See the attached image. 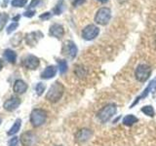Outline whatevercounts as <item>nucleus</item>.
I'll return each instance as SVG.
<instances>
[{"mask_svg":"<svg viewBox=\"0 0 156 146\" xmlns=\"http://www.w3.org/2000/svg\"><path fill=\"white\" fill-rule=\"evenodd\" d=\"M63 94H65V86L61 82L57 81L53 83L51 87L49 88L45 99L51 103H56L62 99Z\"/></svg>","mask_w":156,"mask_h":146,"instance_id":"1","label":"nucleus"},{"mask_svg":"<svg viewBox=\"0 0 156 146\" xmlns=\"http://www.w3.org/2000/svg\"><path fill=\"white\" fill-rule=\"evenodd\" d=\"M47 117L48 114L46 110H44L42 108H35L31 111L30 116H29V121H30V124L32 127L39 128V127L45 124Z\"/></svg>","mask_w":156,"mask_h":146,"instance_id":"2","label":"nucleus"},{"mask_svg":"<svg viewBox=\"0 0 156 146\" xmlns=\"http://www.w3.org/2000/svg\"><path fill=\"white\" fill-rule=\"evenodd\" d=\"M116 112H117L116 105L113 103H109L104 106L101 109H100V111L97 114V117L101 123H106V122H108L116 114Z\"/></svg>","mask_w":156,"mask_h":146,"instance_id":"3","label":"nucleus"},{"mask_svg":"<svg viewBox=\"0 0 156 146\" xmlns=\"http://www.w3.org/2000/svg\"><path fill=\"white\" fill-rule=\"evenodd\" d=\"M151 75V67L148 64L145 63H141L138 65L135 70V77L136 79L140 83L146 82Z\"/></svg>","mask_w":156,"mask_h":146,"instance_id":"4","label":"nucleus"},{"mask_svg":"<svg viewBox=\"0 0 156 146\" xmlns=\"http://www.w3.org/2000/svg\"><path fill=\"white\" fill-rule=\"evenodd\" d=\"M111 19V10L109 8L102 7L98 10V12L95 16V22L96 23L100 26H106L110 22Z\"/></svg>","mask_w":156,"mask_h":146,"instance_id":"5","label":"nucleus"},{"mask_svg":"<svg viewBox=\"0 0 156 146\" xmlns=\"http://www.w3.org/2000/svg\"><path fill=\"white\" fill-rule=\"evenodd\" d=\"M62 53L63 56L67 57L68 58H71L73 60L76 56H77V53H78V49L77 46L75 45L74 42L72 41H66L63 43V46L62 49Z\"/></svg>","mask_w":156,"mask_h":146,"instance_id":"6","label":"nucleus"},{"mask_svg":"<svg viewBox=\"0 0 156 146\" xmlns=\"http://www.w3.org/2000/svg\"><path fill=\"white\" fill-rule=\"evenodd\" d=\"M100 34V28L96 26L95 24H88L82 30V37L87 41L94 40Z\"/></svg>","mask_w":156,"mask_h":146,"instance_id":"7","label":"nucleus"},{"mask_svg":"<svg viewBox=\"0 0 156 146\" xmlns=\"http://www.w3.org/2000/svg\"><path fill=\"white\" fill-rule=\"evenodd\" d=\"M22 64L29 70H35L40 65V61L39 58L33 55H27L23 58Z\"/></svg>","mask_w":156,"mask_h":146,"instance_id":"8","label":"nucleus"},{"mask_svg":"<svg viewBox=\"0 0 156 146\" xmlns=\"http://www.w3.org/2000/svg\"><path fill=\"white\" fill-rule=\"evenodd\" d=\"M93 136V130L87 128L80 129L76 131V134L74 135L76 142L78 143H84L86 141H88L90 138H92Z\"/></svg>","mask_w":156,"mask_h":146,"instance_id":"9","label":"nucleus"},{"mask_svg":"<svg viewBox=\"0 0 156 146\" xmlns=\"http://www.w3.org/2000/svg\"><path fill=\"white\" fill-rule=\"evenodd\" d=\"M20 139H21V142L23 146H34L37 142V135L33 131L28 130L23 133Z\"/></svg>","mask_w":156,"mask_h":146,"instance_id":"10","label":"nucleus"},{"mask_svg":"<svg viewBox=\"0 0 156 146\" xmlns=\"http://www.w3.org/2000/svg\"><path fill=\"white\" fill-rule=\"evenodd\" d=\"M20 105H21V99H20L19 97H17V96L10 97L9 99H7L3 103L4 109L6 111H9V112L15 111Z\"/></svg>","mask_w":156,"mask_h":146,"instance_id":"11","label":"nucleus"},{"mask_svg":"<svg viewBox=\"0 0 156 146\" xmlns=\"http://www.w3.org/2000/svg\"><path fill=\"white\" fill-rule=\"evenodd\" d=\"M43 37V34L40 31H33L30 33H27L26 37H24V40L28 46H34L36 45L37 42L39 41V39Z\"/></svg>","mask_w":156,"mask_h":146,"instance_id":"12","label":"nucleus"},{"mask_svg":"<svg viewBox=\"0 0 156 146\" xmlns=\"http://www.w3.org/2000/svg\"><path fill=\"white\" fill-rule=\"evenodd\" d=\"M49 34L53 37L61 39L63 36V34H65V29H63V26L60 23H53L50 26V29H49Z\"/></svg>","mask_w":156,"mask_h":146,"instance_id":"13","label":"nucleus"},{"mask_svg":"<svg viewBox=\"0 0 156 146\" xmlns=\"http://www.w3.org/2000/svg\"><path fill=\"white\" fill-rule=\"evenodd\" d=\"M57 71H58V67L55 65H49L47 66L45 69H44L41 73L40 77L42 79H45V80H49V79H52L56 76L57 74Z\"/></svg>","mask_w":156,"mask_h":146,"instance_id":"14","label":"nucleus"},{"mask_svg":"<svg viewBox=\"0 0 156 146\" xmlns=\"http://www.w3.org/2000/svg\"><path fill=\"white\" fill-rule=\"evenodd\" d=\"M13 90L15 92V94H18V95H23L24 92H27V84L24 81L19 79L16 80L14 83V86H13Z\"/></svg>","mask_w":156,"mask_h":146,"instance_id":"15","label":"nucleus"},{"mask_svg":"<svg viewBox=\"0 0 156 146\" xmlns=\"http://www.w3.org/2000/svg\"><path fill=\"white\" fill-rule=\"evenodd\" d=\"M3 57H4L5 60H6L10 63L16 62L17 54H16V52H14L13 50H11V49H7V50H5L4 54H3Z\"/></svg>","mask_w":156,"mask_h":146,"instance_id":"16","label":"nucleus"},{"mask_svg":"<svg viewBox=\"0 0 156 146\" xmlns=\"http://www.w3.org/2000/svg\"><path fill=\"white\" fill-rule=\"evenodd\" d=\"M139 119L136 118V117L133 114H129L125 116L123 118V121H122V123H123L124 126H127V127H132L133 125H135L136 123H138Z\"/></svg>","mask_w":156,"mask_h":146,"instance_id":"17","label":"nucleus"},{"mask_svg":"<svg viewBox=\"0 0 156 146\" xmlns=\"http://www.w3.org/2000/svg\"><path fill=\"white\" fill-rule=\"evenodd\" d=\"M21 126H22V120L17 119L14 122V124L11 128H10V130L7 131V134L8 135H15L20 130V129H21Z\"/></svg>","mask_w":156,"mask_h":146,"instance_id":"18","label":"nucleus"},{"mask_svg":"<svg viewBox=\"0 0 156 146\" xmlns=\"http://www.w3.org/2000/svg\"><path fill=\"white\" fill-rule=\"evenodd\" d=\"M140 111L147 117H151V118H153V117L155 116V110L153 108V106H151V105L143 106V107H141Z\"/></svg>","mask_w":156,"mask_h":146,"instance_id":"19","label":"nucleus"},{"mask_svg":"<svg viewBox=\"0 0 156 146\" xmlns=\"http://www.w3.org/2000/svg\"><path fill=\"white\" fill-rule=\"evenodd\" d=\"M74 73L78 78H85L87 75V69H86V67H84L83 65H76L74 69Z\"/></svg>","mask_w":156,"mask_h":146,"instance_id":"20","label":"nucleus"},{"mask_svg":"<svg viewBox=\"0 0 156 146\" xmlns=\"http://www.w3.org/2000/svg\"><path fill=\"white\" fill-rule=\"evenodd\" d=\"M58 69H60V73L61 74H65V73L67 71V62L65 60H58Z\"/></svg>","mask_w":156,"mask_h":146,"instance_id":"21","label":"nucleus"},{"mask_svg":"<svg viewBox=\"0 0 156 146\" xmlns=\"http://www.w3.org/2000/svg\"><path fill=\"white\" fill-rule=\"evenodd\" d=\"M45 90H46V85L44 84V83H42V82H39L38 84L36 85V87H35L36 95L39 96L43 95V92H45Z\"/></svg>","mask_w":156,"mask_h":146,"instance_id":"22","label":"nucleus"},{"mask_svg":"<svg viewBox=\"0 0 156 146\" xmlns=\"http://www.w3.org/2000/svg\"><path fill=\"white\" fill-rule=\"evenodd\" d=\"M9 19V15L6 13H1L0 14V30L4 27V26L6 24V23Z\"/></svg>","mask_w":156,"mask_h":146,"instance_id":"23","label":"nucleus"},{"mask_svg":"<svg viewBox=\"0 0 156 146\" xmlns=\"http://www.w3.org/2000/svg\"><path fill=\"white\" fill-rule=\"evenodd\" d=\"M27 3V0H12V2H11L13 7H19V8L24 7Z\"/></svg>","mask_w":156,"mask_h":146,"instance_id":"24","label":"nucleus"},{"mask_svg":"<svg viewBox=\"0 0 156 146\" xmlns=\"http://www.w3.org/2000/svg\"><path fill=\"white\" fill-rule=\"evenodd\" d=\"M18 26H19V23H18L17 22H14V23H12L11 24H9L8 27H7V29H6L7 34H11L13 31L16 30V28H17Z\"/></svg>","mask_w":156,"mask_h":146,"instance_id":"25","label":"nucleus"},{"mask_svg":"<svg viewBox=\"0 0 156 146\" xmlns=\"http://www.w3.org/2000/svg\"><path fill=\"white\" fill-rule=\"evenodd\" d=\"M62 11H63V4L62 3H58L57 6L54 8V13H55V15H61Z\"/></svg>","mask_w":156,"mask_h":146,"instance_id":"26","label":"nucleus"},{"mask_svg":"<svg viewBox=\"0 0 156 146\" xmlns=\"http://www.w3.org/2000/svg\"><path fill=\"white\" fill-rule=\"evenodd\" d=\"M18 144H19V137H17V136L12 137L8 142V146H18Z\"/></svg>","mask_w":156,"mask_h":146,"instance_id":"27","label":"nucleus"},{"mask_svg":"<svg viewBox=\"0 0 156 146\" xmlns=\"http://www.w3.org/2000/svg\"><path fill=\"white\" fill-rule=\"evenodd\" d=\"M51 13L50 12H46V13H43L42 15H40V16H39V18H40L41 19H44V21H45V19H49L51 18Z\"/></svg>","mask_w":156,"mask_h":146,"instance_id":"28","label":"nucleus"},{"mask_svg":"<svg viewBox=\"0 0 156 146\" xmlns=\"http://www.w3.org/2000/svg\"><path fill=\"white\" fill-rule=\"evenodd\" d=\"M34 14H35V11H34V10H28V11L23 13V16L27 18H31L34 16Z\"/></svg>","mask_w":156,"mask_h":146,"instance_id":"29","label":"nucleus"},{"mask_svg":"<svg viewBox=\"0 0 156 146\" xmlns=\"http://www.w3.org/2000/svg\"><path fill=\"white\" fill-rule=\"evenodd\" d=\"M39 3H40V0H31L30 4H29V8H34L39 5Z\"/></svg>","mask_w":156,"mask_h":146,"instance_id":"30","label":"nucleus"},{"mask_svg":"<svg viewBox=\"0 0 156 146\" xmlns=\"http://www.w3.org/2000/svg\"><path fill=\"white\" fill-rule=\"evenodd\" d=\"M85 2V0H75L74 2H73V6H79V5H82L83 3Z\"/></svg>","mask_w":156,"mask_h":146,"instance_id":"31","label":"nucleus"},{"mask_svg":"<svg viewBox=\"0 0 156 146\" xmlns=\"http://www.w3.org/2000/svg\"><path fill=\"white\" fill-rule=\"evenodd\" d=\"M98 1H100V2H101V3H106L108 0H98Z\"/></svg>","mask_w":156,"mask_h":146,"instance_id":"32","label":"nucleus"},{"mask_svg":"<svg viewBox=\"0 0 156 146\" xmlns=\"http://www.w3.org/2000/svg\"><path fill=\"white\" fill-rule=\"evenodd\" d=\"M2 67H3V63H2V61L0 60V70L2 69Z\"/></svg>","mask_w":156,"mask_h":146,"instance_id":"33","label":"nucleus"},{"mask_svg":"<svg viewBox=\"0 0 156 146\" xmlns=\"http://www.w3.org/2000/svg\"><path fill=\"white\" fill-rule=\"evenodd\" d=\"M9 1V0H4V6L3 7H6V6H5V5H6L7 4V2Z\"/></svg>","mask_w":156,"mask_h":146,"instance_id":"34","label":"nucleus"},{"mask_svg":"<svg viewBox=\"0 0 156 146\" xmlns=\"http://www.w3.org/2000/svg\"><path fill=\"white\" fill-rule=\"evenodd\" d=\"M1 122H2V120H1V118H0V124H1Z\"/></svg>","mask_w":156,"mask_h":146,"instance_id":"35","label":"nucleus"},{"mask_svg":"<svg viewBox=\"0 0 156 146\" xmlns=\"http://www.w3.org/2000/svg\"><path fill=\"white\" fill-rule=\"evenodd\" d=\"M58 146H62V145H58Z\"/></svg>","mask_w":156,"mask_h":146,"instance_id":"36","label":"nucleus"}]
</instances>
